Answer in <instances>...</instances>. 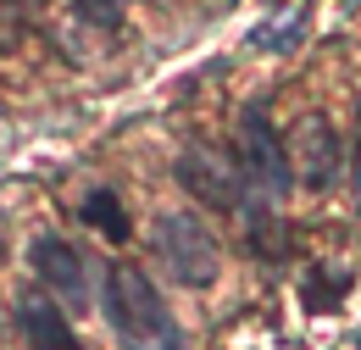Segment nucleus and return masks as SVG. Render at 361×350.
<instances>
[{
    "mask_svg": "<svg viewBox=\"0 0 361 350\" xmlns=\"http://www.w3.org/2000/svg\"><path fill=\"white\" fill-rule=\"evenodd\" d=\"M106 317L123 350H183V328L139 267H106Z\"/></svg>",
    "mask_w": 361,
    "mask_h": 350,
    "instance_id": "1",
    "label": "nucleus"
},
{
    "mask_svg": "<svg viewBox=\"0 0 361 350\" xmlns=\"http://www.w3.org/2000/svg\"><path fill=\"white\" fill-rule=\"evenodd\" d=\"M156 251H161V262L173 267V284H183V289L217 284V267H223L217 234L195 212H167V217L156 222Z\"/></svg>",
    "mask_w": 361,
    "mask_h": 350,
    "instance_id": "2",
    "label": "nucleus"
},
{
    "mask_svg": "<svg viewBox=\"0 0 361 350\" xmlns=\"http://www.w3.org/2000/svg\"><path fill=\"white\" fill-rule=\"evenodd\" d=\"M239 167L250 178V189H262L267 200H283L295 189V162H289V150H283L262 100H250L239 111Z\"/></svg>",
    "mask_w": 361,
    "mask_h": 350,
    "instance_id": "3",
    "label": "nucleus"
},
{
    "mask_svg": "<svg viewBox=\"0 0 361 350\" xmlns=\"http://www.w3.org/2000/svg\"><path fill=\"white\" fill-rule=\"evenodd\" d=\"M178 183L195 195V200H206V206H217V212H239L245 206V195H250V178L239 162H228L223 150H212V145H189L178 156Z\"/></svg>",
    "mask_w": 361,
    "mask_h": 350,
    "instance_id": "4",
    "label": "nucleus"
},
{
    "mask_svg": "<svg viewBox=\"0 0 361 350\" xmlns=\"http://www.w3.org/2000/svg\"><path fill=\"white\" fill-rule=\"evenodd\" d=\"M339 162H345L339 128H334L322 111L300 117V128H295V183H306L312 195H322V189H334Z\"/></svg>",
    "mask_w": 361,
    "mask_h": 350,
    "instance_id": "5",
    "label": "nucleus"
},
{
    "mask_svg": "<svg viewBox=\"0 0 361 350\" xmlns=\"http://www.w3.org/2000/svg\"><path fill=\"white\" fill-rule=\"evenodd\" d=\"M28 262H34V272H39V284H50L67 306L84 311L94 301V272H90V262H84L67 239H34Z\"/></svg>",
    "mask_w": 361,
    "mask_h": 350,
    "instance_id": "6",
    "label": "nucleus"
},
{
    "mask_svg": "<svg viewBox=\"0 0 361 350\" xmlns=\"http://www.w3.org/2000/svg\"><path fill=\"white\" fill-rule=\"evenodd\" d=\"M17 322H23L34 350H73V328H67V317L50 306L45 295H23L17 301Z\"/></svg>",
    "mask_w": 361,
    "mask_h": 350,
    "instance_id": "7",
    "label": "nucleus"
},
{
    "mask_svg": "<svg viewBox=\"0 0 361 350\" xmlns=\"http://www.w3.org/2000/svg\"><path fill=\"white\" fill-rule=\"evenodd\" d=\"M78 217L90 222V228H100L111 245H123V239L134 234V228H128V206L117 200V189H111V183H94L90 195H84V206H78Z\"/></svg>",
    "mask_w": 361,
    "mask_h": 350,
    "instance_id": "8",
    "label": "nucleus"
},
{
    "mask_svg": "<svg viewBox=\"0 0 361 350\" xmlns=\"http://www.w3.org/2000/svg\"><path fill=\"white\" fill-rule=\"evenodd\" d=\"M300 34H306V6H283L272 23H262V28L250 34V44H256V50H267V56H283V50H295V44H300Z\"/></svg>",
    "mask_w": 361,
    "mask_h": 350,
    "instance_id": "9",
    "label": "nucleus"
},
{
    "mask_svg": "<svg viewBox=\"0 0 361 350\" xmlns=\"http://www.w3.org/2000/svg\"><path fill=\"white\" fill-rule=\"evenodd\" d=\"M345 289H350V272L317 267V272H306V284H300V306H306V311H334Z\"/></svg>",
    "mask_w": 361,
    "mask_h": 350,
    "instance_id": "10",
    "label": "nucleus"
},
{
    "mask_svg": "<svg viewBox=\"0 0 361 350\" xmlns=\"http://www.w3.org/2000/svg\"><path fill=\"white\" fill-rule=\"evenodd\" d=\"M73 11H78L84 23H94V28H106V34L123 28V6H117V0H73Z\"/></svg>",
    "mask_w": 361,
    "mask_h": 350,
    "instance_id": "11",
    "label": "nucleus"
},
{
    "mask_svg": "<svg viewBox=\"0 0 361 350\" xmlns=\"http://www.w3.org/2000/svg\"><path fill=\"white\" fill-rule=\"evenodd\" d=\"M250 251H267V256H283L289 251V234L272 217H250Z\"/></svg>",
    "mask_w": 361,
    "mask_h": 350,
    "instance_id": "12",
    "label": "nucleus"
},
{
    "mask_svg": "<svg viewBox=\"0 0 361 350\" xmlns=\"http://www.w3.org/2000/svg\"><path fill=\"white\" fill-rule=\"evenodd\" d=\"M350 183H356V195H361V145H356V173H350Z\"/></svg>",
    "mask_w": 361,
    "mask_h": 350,
    "instance_id": "13",
    "label": "nucleus"
},
{
    "mask_svg": "<svg viewBox=\"0 0 361 350\" xmlns=\"http://www.w3.org/2000/svg\"><path fill=\"white\" fill-rule=\"evenodd\" d=\"M11 40H17V34H11V28H0V50H11Z\"/></svg>",
    "mask_w": 361,
    "mask_h": 350,
    "instance_id": "14",
    "label": "nucleus"
},
{
    "mask_svg": "<svg viewBox=\"0 0 361 350\" xmlns=\"http://www.w3.org/2000/svg\"><path fill=\"white\" fill-rule=\"evenodd\" d=\"M23 6H34V0H23Z\"/></svg>",
    "mask_w": 361,
    "mask_h": 350,
    "instance_id": "15",
    "label": "nucleus"
}]
</instances>
